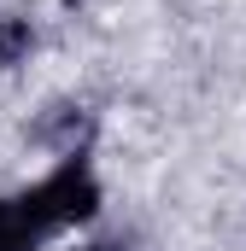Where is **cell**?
Returning <instances> with one entry per match:
<instances>
[{"label": "cell", "instance_id": "obj_2", "mask_svg": "<svg viewBox=\"0 0 246 251\" xmlns=\"http://www.w3.org/2000/svg\"><path fill=\"white\" fill-rule=\"evenodd\" d=\"M47 234H53V228L41 222V210H35L30 193L0 199V251H30L35 240H47Z\"/></svg>", "mask_w": 246, "mask_h": 251}, {"label": "cell", "instance_id": "obj_1", "mask_svg": "<svg viewBox=\"0 0 246 251\" xmlns=\"http://www.w3.org/2000/svg\"><path fill=\"white\" fill-rule=\"evenodd\" d=\"M30 199H35V210H41L47 228H70V222H88L100 210V181H94V170L82 158H64L47 181L30 187Z\"/></svg>", "mask_w": 246, "mask_h": 251}, {"label": "cell", "instance_id": "obj_3", "mask_svg": "<svg viewBox=\"0 0 246 251\" xmlns=\"http://www.w3.org/2000/svg\"><path fill=\"white\" fill-rule=\"evenodd\" d=\"M30 41H35V35H30L24 18H0V64H18L30 53Z\"/></svg>", "mask_w": 246, "mask_h": 251}, {"label": "cell", "instance_id": "obj_4", "mask_svg": "<svg viewBox=\"0 0 246 251\" xmlns=\"http://www.w3.org/2000/svg\"><path fill=\"white\" fill-rule=\"evenodd\" d=\"M82 251H123V246H82Z\"/></svg>", "mask_w": 246, "mask_h": 251}]
</instances>
